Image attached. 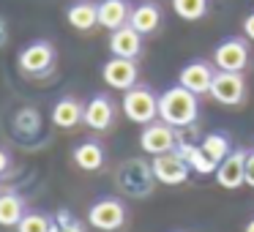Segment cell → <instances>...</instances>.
<instances>
[{
    "mask_svg": "<svg viewBox=\"0 0 254 232\" xmlns=\"http://www.w3.org/2000/svg\"><path fill=\"white\" fill-rule=\"evenodd\" d=\"M199 117V96L186 90L183 85L167 88L159 96V120L170 123L175 128L194 126Z\"/></svg>",
    "mask_w": 254,
    "mask_h": 232,
    "instance_id": "cell-1",
    "label": "cell"
},
{
    "mask_svg": "<svg viewBox=\"0 0 254 232\" xmlns=\"http://www.w3.org/2000/svg\"><path fill=\"white\" fill-rule=\"evenodd\" d=\"M115 186L121 194L131 199H145L156 186V175L150 161L145 159H126L115 172Z\"/></svg>",
    "mask_w": 254,
    "mask_h": 232,
    "instance_id": "cell-2",
    "label": "cell"
},
{
    "mask_svg": "<svg viewBox=\"0 0 254 232\" xmlns=\"http://www.w3.org/2000/svg\"><path fill=\"white\" fill-rule=\"evenodd\" d=\"M123 115L128 117L131 123H139V126H148L159 117V96L153 93L145 85H134L123 93Z\"/></svg>",
    "mask_w": 254,
    "mask_h": 232,
    "instance_id": "cell-3",
    "label": "cell"
},
{
    "mask_svg": "<svg viewBox=\"0 0 254 232\" xmlns=\"http://www.w3.org/2000/svg\"><path fill=\"white\" fill-rule=\"evenodd\" d=\"M88 224L99 232H118L126 224V205L115 197H104L90 205L88 210Z\"/></svg>",
    "mask_w": 254,
    "mask_h": 232,
    "instance_id": "cell-4",
    "label": "cell"
},
{
    "mask_svg": "<svg viewBox=\"0 0 254 232\" xmlns=\"http://www.w3.org/2000/svg\"><path fill=\"white\" fill-rule=\"evenodd\" d=\"M210 99L224 107H238L246 99V79L241 71H219L216 68L210 82Z\"/></svg>",
    "mask_w": 254,
    "mask_h": 232,
    "instance_id": "cell-5",
    "label": "cell"
},
{
    "mask_svg": "<svg viewBox=\"0 0 254 232\" xmlns=\"http://www.w3.org/2000/svg\"><path fill=\"white\" fill-rule=\"evenodd\" d=\"M139 148L148 156H161V153H172L178 148V128L170 126L164 120H153L142 128L139 134Z\"/></svg>",
    "mask_w": 254,
    "mask_h": 232,
    "instance_id": "cell-6",
    "label": "cell"
},
{
    "mask_svg": "<svg viewBox=\"0 0 254 232\" xmlns=\"http://www.w3.org/2000/svg\"><path fill=\"white\" fill-rule=\"evenodd\" d=\"M19 71L28 77H44L55 66V47L50 41H33L19 52Z\"/></svg>",
    "mask_w": 254,
    "mask_h": 232,
    "instance_id": "cell-7",
    "label": "cell"
},
{
    "mask_svg": "<svg viewBox=\"0 0 254 232\" xmlns=\"http://www.w3.org/2000/svg\"><path fill=\"white\" fill-rule=\"evenodd\" d=\"M150 167H153L156 180L164 183V186H181V183H186L189 175H191V167L186 164V159H183L178 150H172V153H161V156H153Z\"/></svg>",
    "mask_w": 254,
    "mask_h": 232,
    "instance_id": "cell-8",
    "label": "cell"
},
{
    "mask_svg": "<svg viewBox=\"0 0 254 232\" xmlns=\"http://www.w3.org/2000/svg\"><path fill=\"white\" fill-rule=\"evenodd\" d=\"M213 66L219 68V71H241L249 66V47L243 39H235V36H230V39L219 41L213 50Z\"/></svg>",
    "mask_w": 254,
    "mask_h": 232,
    "instance_id": "cell-9",
    "label": "cell"
},
{
    "mask_svg": "<svg viewBox=\"0 0 254 232\" xmlns=\"http://www.w3.org/2000/svg\"><path fill=\"white\" fill-rule=\"evenodd\" d=\"M101 77H104V82L110 85V88L126 93L128 88L137 85V63L128 60V58H115L112 55V60H107L104 68H101Z\"/></svg>",
    "mask_w": 254,
    "mask_h": 232,
    "instance_id": "cell-10",
    "label": "cell"
},
{
    "mask_svg": "<svg viewBox=\"0 0 254 232\" xmlns=\"http://www.w3.org/2000/svg\"><path fill=\"white\" fill-rule=\"evenodd\" d=\"M216 183L221 188H241L246 183V150H232L219 167H216Z\"/></svg>",
    "mask_w": 254,
    "mask_h": 232,
    "instance_id": "cell-11",
    "label": "cell"
},
{
    "mask_svg": "<svg viewBox=\"0 0 254 232\" xmlns=\"http://www.w3.org/2000/svg\"><path fill=\"white\" fill-rule=\"evenodd\" d=\"M213 74L216 71L210 68V63L191 60V63H186V66L181 68V74H178V85H183L186 90H191V93H197V96H205V93H210Z\"/></svg>",
    "mask_w": 254,
    "mask_h": 232,
    "instance_id": "cell-12",
    "label": "cell"
},
{
    "mask_svg": "<svg viewBox=\"0 0 254 232\" xmlns=\"http://www.w3.org/2000/svg\"><path fill=\"white\" fill-rule=\"evenodd\" d=\"M115 120V104H112L110 96H93V99L85 104V117L82 123L93 131H107Z\"/></svg>",
    "mask_w": 254,
    "mask_h": 232,
    "instance_id": "cell-13",
    "label": "cell"
},
{
    "mask_svg": "<svg viewBox=\"0 0 254 232\" xmlns=\"http://www.w3.org/2000/svg\"><path fill=\"white\" fill-rule=\"evenodd\" d=\"M110 52L115 58H128V60H134V58L142 52V33H137L131 25H123V28L112 30Z\"/></svg>",
    "mask_w": 254,
    "mask_h": 232,
    "instance_id": "cell-14",
    "label": "cell"
},
{
    "mask_svg": "<svg viewBox=\"0 0 254 232\" xmlns=\"http://www.w3.org/2000/svg\"><path fill=\"white\" fill-rule=\"evenodd\" d=\"M66 19H68V25H71L74 30L88 33V30H93L96 25H99V3H90V0H77V3H71V6H68Z\"/></svg>",
    "mask_w": 254,
    "mask_h": 232,
    "instance_id": "cell-15",
    "label": "cell"
},
{
    "mask_svg": "<svg viewBox=\"0 0 254 232\" xmlns=\"http://www.w3.org/2000/svg\"><path fill=\"white\" fill-rule=\"evenodd\" d=\"M128 17H131V8H128L126 0H101L99 3V25L112 30L128 25Z\"/></svg>",
    "mask_w": 254,
    "mask_h": 232,
    "instance_id": "cell-16",
    "label": "cell"
},
{
    "mask_svg": "<svg viewBox=\"0 0 254 232\" xmlns=\"http://www.w3.org/2000/svg\"><path fill=\"white\" fill-rule=\"evenodd\" d=\"M128 25H131L137 33H142V36L156 33L159 25H161V8L156 6V3H139L137 8H131Z\"/></svg>",
    "mask_w": 254,
    "mask_h": 232,
    "instance_id": "cell-17",
    "label": "cell"
},
{
    "mask_svg": "<svg viewBox=\"0 0 254 232\" xmlns=\"http://www.w3.org/2000/svg\"><path fill=\"white\" fill-rule=\"evenodd\" d=\"M82 117H85V107L79 104L77 99H71V96L61 99L52 107V123H55L58 128H74V126L82 123Z\"/></svg>",
    "mask_w": 254,
    "mask_h": 232,
    "instance_id": "cell-18",
    "label": "cell"
},
{
    "mask_svg": "<svg viewBox=\"0 0 254 232\" xmlns=\"http://www.w3.org/2000/svg\"><path fill=\"white\" fill-rule=\"evenodd\" d=\"M178 153L186 159V164L191 167V172H197V175H216V161L210 159L208 153H205L199 145H194V142H178Z\"/></svg>",
    "mask_w": 254,
    "mask_h": 232,
    "instance_id": "cell-19",
    "label": "cell"
},
{
    "mask_svg": "<svg viewBox=\"0 0 254 232\" xmlns=\"http://www.w3.org/2000/svg\"><path fill=\"white\" fill-rule=\"evenodd\" d=\"M71 159H74V164H77L79 170L96 172V170H101V167H104L107 156H104V148H101L99 142H79L77 148H74Z\"/></svg>",
    "mask_w": 254,
    "mask_h": 232,
    "instance_id": "cell-20",
    "label": "cell"
},
{
    "mask_svg": "<svg viewBox=\"0 0 254 232\" xmlns=\"http://www.w3.org/2000/svg\"><path fill=\"white\" fill-rule=\"evenodd\" d=\"M25 216V202L19 194L3 191L0 194V227H17Z\"/></svg>",
    "mask_w": 254,
    "mask_h": 232,
    "instance_id": "cell-21",
    "label": "cell"
},
{
    "mask_svg": "<svg viewBox=\"0 0 254 232\" xmlns=\"http://www.w3.org/2000/svg\"><path fill=\"white\" fill-rule=\"evenodd\" d=\"M199 148H202L205 153H208L210 159L216 161V164H221V161H224L227 156L232 153V148H230V137H227V134H221V131H210V134H205V137L199 139Z\"/></svg>",
    "mask_w": 254,
    "mask_h": 232,
    "instance_id": "cell-22",
    "label": "cell"
},
{
    "mask_svg": "<svg viewBox=\"0 0 254 232\" xmlns=\"http://www.w3.org/2000/svg\"><path fill=\"white\" fill-rule=\"evenodd\" d=\"M172 11L186 22H194L208 14V0H172Z\"/></svg>",
    "mask_w": 254,
    "mask_h": 232,
    "instance_id": "cell-23",
    "label": "cell"
},
{
    "mask_svg": "<svg viewBox=\"0 0 254 232\" xmlns=\"http://www.w3.org/2000/svg\"><path fill=\"white\" fill-rule=\"evenodd\" d=\"M17 232H52V219L44 213H25L17 224Z\"/></svg>",
    "mask_w": 254,
    "mask_h": 232,
    "instance_id": "cell-24",
    "label": "cell"
},
{
    "mask_svg": "<svg viewBox=\"0 0 254 232\" xmlns=\"http://www.w3.org/2000/svg\"><path fill=\"white\" fill-rule=\"evenodd\" d=\"M52 232H85V230L68 210H61V213L52 219Z\"/></svg>",
    "mask_w": 254,
    "mask_h": 232,
    "instance_id": "cell-25",
    "label": "cell"
},
{
    "mask_svg": "<svg viewBox=\"0 0 254 232\" xmlns=\"http://www.w3.org/2000/svg\"><path fill=\"white\" fill-rule=\"evenodd\" d=\"M246 186L254 188V150L246 153Z\"/></svg>",
    "mask_w": 254,
    "mask_h": 232,
    "instance_id": "cell-26",
    "label": "cell"
},
{
    "mask_svg": "<svg viewBox=\"0 0 254 232\" xmlns=\"http://www.w3.org/2000/svg\"><path fill=\"white\" fill-rule=\"evenodd\" d=\"M243 33H246L249 41H254V11L249 14L246 19H243Z\"/></svg>",
    "mask_w": 254,
    "mask_h": 232,
    "instance_id": "cell-27",
    "label": "cell"
},
{
    "mask_svg": "<svg viewBox=\"0 0 254 232\" xmlns=\"http://www.w3.org/2000/svg\"><path fill=\"white\" fill-rule=\"evenodd\" d=\"M8 167H11V159H8L6 150L0 148V175H3V172H8Z\"/></svg>",
    "mask_w": 254,
    "mask_h": 232,
    "instance_id": "cell-28",
    "label": "cell"
},
{
    "mask_svg": "<svg viewBox=\"0 0 254 232\" xmlns=\"http://www.w3.org/2000/svg\"><path fill=\"white\" fill-rule=\"evenodd\" d=\"M6 41H8V25H6V19L0 17V47L6 44Z\"/></svg>",
    "mask_w": 254,
    "mask_h": 232,
    "instance_id": "cell-29",
    "label": "cell"
},
{
    "mask_svg": "<svg viewBox=\"0 0 254 232\" xmlns=\"http://www.w3.org/2000/svg\"><path fill=\"white\" fill-rule=\"evenodd\" d=\"M243 232H254V219H252V221H249V224H246V230H243Z\"/></svg>",
    "mask_w": 254,
    "mask_h": 232,
    "instance_id": "cell-30",
    "label": "cell"
}]
</instances>
